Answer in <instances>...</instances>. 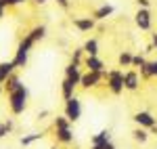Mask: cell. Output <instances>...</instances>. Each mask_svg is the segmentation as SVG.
<instances>
[{"label": "cell", "mask_w": 157, "mask_h": 149, "mask_svg": "<svg viewBox=\"0 0 157 149\" xmlns=\"http://www.w3.org/2000/svg\"><path fill=\"white\" fill-rule=\"evenodd\" d=\"M6 99H9V109H11L13 116H21V113H25V109H27L29 90H27L25 84H21V86L15 88L13 92H9V95H6Z\"/></svg>", "instance_id": "6da1fadb"}, {"label": "cell", "mask_w": 157, "mask_h": 149, "mask_svg": "<svg viewBox=\"0 0 157 149\" xmlns=\"http://www.w3.org/2000/svg\"><path fill=\"white\" fill-rule=\"evenodd\" d=\"M105 86L111 95H121L124 92V72L120 69H111V72H105Z\"/></svg>", "instance_id": "7a4b0ae2"}, {"label": "cell", "mask_w": 157, "mask_h": 149, "mask_svg": "<svg viewBox=\"0 0 157 149\" xmlns=\"http://www.w3.org/2000/svg\"><path fill=\"white\" fill-rule=\"evenodd\" d=\"M63 116L71 122V124H75V122H80V118H82V101L78 99L75 95H73L71 99L65 101V109H63Z\"/></svg>", "instance_id": "3957f363"}, {"label": "cell", "mask_w": 157, "mask_h": 149, "mask_svg": "<svg viewBox=\"0 0 157 149\" xmlns=\"http://www.w3.org/2000/svg\"><path fill=\"white\" fill-rule=\"evenodd\" d=\"M103 82H105V72H84L82 80H80V88L92 90V88H98Z\"/></svg>", "instance_id": "277c9868"}, {"label": "cell", "mask_w": 157, "mask_h": 149, "mask_svg": "<svg viewBox=\"0 0 157 149\" xmlns=\"http://www.w3.org/2000/svg\"><path fill=\"white\" fill-rule=\"evenodd\" d=\"M134 25L140 29V32H149L151 25H153V15L151 9H138L134 13Z\"/></svg>", "instance_id": "5b68a950"}, {"label": "cell", "mask_w": 157, "mask_h": 149, "mask_svg": "<svg viewBox=\"0 0 157 149\" xmlns=\"http://www.w3.org/2000/svg\"><path fill=\"white\" fill-rule=\"evenodd\" d=\"M140 82H143V78L138 74V69H128V72H124V90L136 92V90L140 88Z\"/></svg>", "instance_id": "8992f818"}, {"label": "cell", "mask_w": 157, "mask_h": 149, "mask_svg": "<svg viewBox=\"0 0 157 149\" xmlns=\"http://www.w3.org/2000/svg\"><path fill=\"white\" fill-rule=\"evenodd\" d=\"M132 120H134V124L136 126H140V128H151V126H155L157 124V118H155V113H151L149 109H140V112H136L132 116Z\"/></svg>", "instance_id": "52a82bcc"}, {"label": "cell", "mask_w": 157, "mask_h": 149, "mask_svg": "<svg viewBox=\"0 0 157 149\" xmlns=\"http://www.w3.org/2000/svg\"><path fill=\"white\" fill-rule=\"evenodd\" d=\"M55 139H57V143L59 145H71L73 141H75V135H73V128H57L55 130Z\"/></svg>", "instance_id": "ba28073f"}, {"label": "cell", "mask_w": 157, "mask_h": 149, "mask_svg": "<svg viewBox=\"0 0 157 149\" xmlns=\"http://www.w3.org/2000/svg\"><path fill=\"white\" fill-rule=\"evenodd\" d=\"M65 78L80 88V80H82V69H80V65H75V63L69 61L67 65H65Z\"/></svg>", "instance_id": "9c48e42d"}, {"label": "cell", "mask_w": 157, "mask_h": 149, "mask_svg": "<svg viewBox=\"0 0 157 149\" xmlns=\"http://www.w3.org/2000/svg\"><path fill=\"white\" fill-rule=\"evenodd\" d=\"M73 27L78 29V32H92L94 27H97V21L92 19V17H75L73 19Z\"/></svg>", "instance_id": "30bf717a"}, {"label": "cell", "mask_w": 157, "mask_h": 149, "mask_svg": "<svg viewBox=\"0 0 157 149\" xmlns=\"http://www.w3.org/2000/svg\"><path fill=\"white\" fill-rule=\"evenodd\" d=\"M86 67V72H107V67H105V63L101 57H84V63H82Z\"/></svg>", "instance_id": "8fae6325"}, {"label": "cell", "mask_w": 157, "mask_h": 149, "mask_svg": "<svg viewBox=\"0 0 157 149\" xmlns=\"http://www.w3.org/2000/svg\"><path fill=\"white\" fill-rule=\"evenodd\" d=\"M15 69H17V67H15L13 59L11 61H0V84H4V82L15 74Z\"/></svg>", "instance_id": "7c38bea8"}, {"label": "cell", "mask_w": 157, "mask_h": 149, "mask_svg": "<svg viewBox=\"0 0 157 149\" xmlns=\"http://www.w3.org/2000/svg\"><path fill=\"white\" fill-rule=\"evenodd\" d=\"M25 36L29 38L34 44H38V42H42L44 38H46V25H36V27H32Z\"/></svg>", "instance_id": "4fadbf2b"}, {"label": "cell", "mask_w": 157, "mask_h": 149, "mask_svg": "<svg viewBox=\"0 0 157 149\" xmlns=\"http://www.w3.org/2000/svg\"><path fill=\"white\" fill-rule=\"evenodd\" d=\"M113 11H115V9H113L111 4H101L97 11L92 13V19H94V21H105L107 17L113 15Z\"/></svg>", "instance_id": "5bb4252c"}, {"label": "cell", "mask_w": 157, "mask_h": 149, "mask_svg": "<svg viewBox=\"0 0 157 149\" xmlns=\"http://www.w3.org/2000/svg\"><path fill=\"white\" fill-rule=\"evenodd\" d=\"M130 135H132V141L138 143V145H145L147 141H149V137H151V132H149L147 128H140V126H136Z\"/></svg>", "instance_id": "9a60e30c"}, {"label": "cell", "mask_w": 157, "mask_h": 149, "mask_svg": "<svg viewBox=\"0 0 157 149\" xmlns=\"http://www.w3.org/2000/svg\"><path fill=\"white\" fill-rule=\"evenodd\" d=\"M109 141H111V130H109V128H103V130H98L97 135H92L90 145H105Z\"/></svg>", "instance_id": "2e32d148"}, {"label": "cell", "mask_w": 157, "mask_h": 149, "mask_svg": "<svg viewBox=\"0 0 157 149\" xmlns=\"http://www.w3.org/2000/svg\"><path fill=\"white\" fill-rule=\"evenodd\" d=\"M40 139H44V132H32V135H23L19 139V145L21 147H32L34 143H38Z\"/></svg>", "instance_id": "e0dca14e"}, {"label": "cell", "mask_w": 157, "mask_h": 149, "mask_svg": "<svg viewBox=\"0 0 157 149\" xmlns=\"http://www.w3.org/2000/svg\"><path fill=\"white\" fill-rule=\"evenodd\" d=\"M75 84H73V82H69V80H67V78H65V80H63V82H61V97H63V99L67 101V99H71L73 95H75Z\"/></svg>", "instance_id": "ac0fdd59"}, {"label": "cell", "mask_w": 157, "mask_h": 149, "mask_svg": "<svg viewBox=\"0 0 157 149\" xmlns=\"http://www.w3.org/2000/svg\"><path fill=\"white\" fill-rule=\"evenodd\" d=\"M82 49H84V53L88 57H98V40L97 38H88Z\"/></svg>", "instance_id": "d6986e66"}, {"label": "cell", "mask_w": 157, "mask_h": 149, "mask_svg": "<svg viewBox=\"0 0 157 149\" xmlns=\"http://www.w3.org/2000/svg\"><path fill=\"white\" fill-rule=\"evenodd\" d=\"M21 84H23V80H21V78H19L17 74H13L11 78H9V80H6V82L2 84V88H4V95H9V92H13L15 88H17V86H21Z\"/></svg>", "instance_id": "ffe728a7"}, {"label": "cell", "mask_w": 157, "mask_h": 149, "mask_svg": "<svg viewBox=\"0 0 157 149\" xmlns=\"http://www.w3.org/2000/svg\"><path fill=\"white\" fill-rule=\"evenodd\" d=\"M132 53L130 50H121L120 53V57H117V65L120 67H132Z\"/></svg>", "instance_id": "44dd1931"}, {"label": "cell", "mask_w": 157, "mask_h": 149, "mask_svg": "<svg viewBox=\"0 0 157 149\" xmlns=\"http://www.w3.org/2000/svg\"><path fill=\"white\" fill-rule=\"evenodd\" d=\"M13 128H15V124H13V120H6V122H2V124H0V141L9 137V135L13 132Z\"/></svg>", "instance_id": "7402d4cb"}, {"label": "cell", "mask_w": 157, "mask_h": 149, "mask_svg": "<svg viewBox=\"0 0 157 149\" xmlns=\"http://www.w3.org/2000/svg\"><path fill=\"white\" fill-rule=\"evenodd\" d=\"M84 57H86V53H84V49L80 46V49H73L71 59H69V61L75 63V65H82V63H84Z\"/></svg>", "instance_id": "603a6c76"}, {"label": "cell", "mask_w": 157, "mask_h": 149, "mask_svg": "<svg viewBox=\"0 0 157 149\" xmlns=\"http://www.w3.org/2000/svg\"><path fill=\"white\" fill-rule=\"evenodd\" d=\"M69 126H71V122H69L65 116H57V118L52 120V128H55V130H57V128H69Z\"/></svg>", "instance_id": "cb8c5ba5"}, {"label": "cell", "mask_w": 157, "mask_h": 149, "mask_svg": "<svg viewBox=\"0 0 157 149\" xmlns=\"http://www.w3.org/2000/svg\"><path fill=\"white\" fill-rule=\"evenodd\" d=\"M145 63H147L145 53H138V55H134V57H132V67H134V69H140Z\"/></svg>", "instance_id": "d4e9b609"}, {"label": "cell", "mask_w": 157, "mask_h": 149, "mask_svg": "<svg viewBox=\"0 0 157 149\" xmlns=\"http://www.w3.org/2000/svg\"><path fill=\"white\" fill-rule=\"evenodd\" d=\"M138 74H140V78H143V82H147V80H151V78H153V76H151V72H149V61H147L145 65L138 69Z\"/></svg>", "instance_id": "484cf974"}, {"label": "cell", "mask_w": 157, "mask_h": 149, "mask_svg": "<svg viewBox=\"0 0 157 149\" xmlns=\"http://www.w3.org/2000/svg\"><path fill=\"white\" fill-rule=\"evenodd\" d=\"M149 72H151V76H153V78H157V59L149 61Z\"/></svg>", "instance_id": "4316f807"}, {"label": "cell", "mask_w": 157, "mask_h": 149, "mask_svg": "<svg viewBox=\"0 0 157 149\" xmlns=\"http://www.w3.org/2000/svg\"><path fill=\"white\" fill-rule=\"evenodd\" d=\"M55 2L59 4L63 11H69V6H71V2H69V0H55Z\"/></svg>", "instance_id": "83f0119b"}, {"label": "cell", "mask_w": 157, "mask_h": 149, "mask_svg": "<svg viewBox=\"0 0 157 149\" xmlns=\"http://www.w3.org/2000/svg\"><path fill=\"white\" fill-rule=\"evenodd\" d=\"M138 9H151V0H136Z\"/></svg>", "instance_id": "f1b7e54d"}, {"label": "cell", "mask_w": 157, "mask_h": 149, "mask_svg": "<svg viewBox=\"0 0 157 149\" xmlns=\"http://www.w3.org/2000/svg\"><path fill=\"white\" fill-rule=\"evenodd\" d=\"M6 2V6H19V4H25L27 0H4Z\"/></svg>", "instance_id": "f546056e"}, {"label": "cell", "mask_w": 157, "mask_h": 149, "mask_svg": "<svg viewBox=\"0 0 157 149\" xmlns=\"http://www.w3.org/2000/svg\"><path fill=\"white\" fill-rule=\"evenodd\" d=\"M98 147H101V149H117L113 141H109V143H105V145H98Z\"/></svg>", "instance_id": "4dcf8cb0"}, {"label": "cell", "mask_w": 157, "mask_h": 149, "mask_svg": "<svg viewBox=\"0 0 157 149\" xmlns=\"http://www.w3.org/2000/svg\"><path fill=\"white\" fill-rule=\"evenodd\" d=\"M32 2H34V4H36V6H44V4H46V2H48V0H32Z\"/></svg>", "instance_id": "1f68e13d"}, {"label": "cell", "mask_w": 157, "mask_h": 149, "mask_svg": "<svg viewBox=\"0 0 157 149\" xmlns=\"http://www.w3.org/2000/svg\"><path fill=\"white\" fill-rule=\"evenodd\" d=\"M151 44L157 49V32H155V34H151Z\"/></svg>", "instance_id": "d6a6232c"}, {"label": "cell", "mask_w": 157, "mask_h": 149, "mask_svg": "<svg viewBox=\"0 0 157 149\" xmlns=\"http://www.w3.org/2000/svg\"><path fill=\"white\" fill-rule=\"evenodd\" d=\"M46 116H48V112H46V109H44V112H40V113H38V118H40V120H44Z\"/></svg>", "instance_id": "836d02e7"}, {"label": "cell", "mask_w": 157, "mask_h": 149, "mask_svg": "<svg viewBox=\"0 0 157 149\" xmlns=\"http://www.w3.org/2000/svg\"><path fill=\"white\" fill-rule=\"evenodd\" d=\"M149 132H151V135H157V124L151 126V128H149Z\"/></svg>", "instance_id": "e575fe53"}, {"label": "cell", "mask_w": 157, "mask_h": 149, "mask_svg": "<svg viewBox=\"0 0 157 149\" xmlns=\"http://www.w3.org/2000/svg\"><path fill=\"white\" fill-rule=\"evenodd\" d=\"M4 13H6V9H4V6H0V19L4 17Z\"/></svg>", "instance_id": "d590c367"}, {"label": "cell", "mask_w": 157, "mask_h": 149, "mask_svg": "<svg viewBox=\"0 0 157 149\" xmlns=\"http://www.w3.org/2000/svg\"><path fill=\"white\" fill-rule=\"evenodd\" d=\"M0 6H4V9H9V6H6V2H4V0H0Z\"/></svg>", "instance_id": "8d00e7d4"}, {"label": "cell", "mask_w": 157, "mask_h": 149, "mask_svg": "<svg viewBox=\"0 0 157 149\" xmlns=\"http://www.w3.org/2000/svg\"><path fill=\"white\" fill-rule=\"evenodd\" d=\"M90 149H101V147H98V145H90Z\"/></svg>", "instance_id": "74e56055"}, {"label": "cell", "mask_w": 157, "mask_h": 149, "mask_svg": "<svg viewBox=\"0 0 157 149\" xmlns=\"http://www.w3.org/2000/svg\"><path fill=\"white\" fill-rule=\"evenodd\" d=\"M48 149H59V147H57V145H50V147Z\"/></svg>", "instance_id": "f35d334b"}, {"label": "cell", "mask_w": 157, "mask_h": 149, "mask_svg": "<svg viewBox=\"0 0 157 149\" xmlns=\"http://www.w3.org/2000/svg\"><path fill=\"white\" fill-rule=\"evenodd\" d=\"M2 92H4V88H2V84H0V95H2Z\"/></svg>", "instance_id": "ab89813d"}]
</instances>
